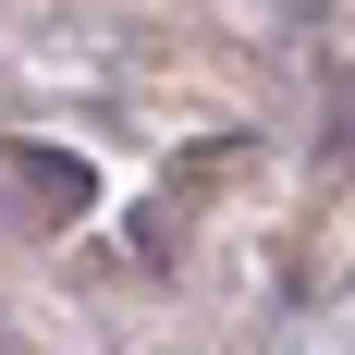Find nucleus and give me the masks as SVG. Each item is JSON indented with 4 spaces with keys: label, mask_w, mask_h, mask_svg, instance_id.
Segmentation results:
<instances>
[{
    "label": "nucleus",
    "mask_w": 355,
    "mask_h": 355,
    "mask_svg": "<svg viewBox=\"0 0 355 355\" xmlns=\"http://www.w3.org/2000/svg\"><path fill=\"white\" fill-rule=\"evenodd\" d=\"M0 172L25 184V196H12V220H37V233L86 220V159H62V147H0Z\"/></svg>",
    "instance_id": "f257e3e1"
}]
</instances>
